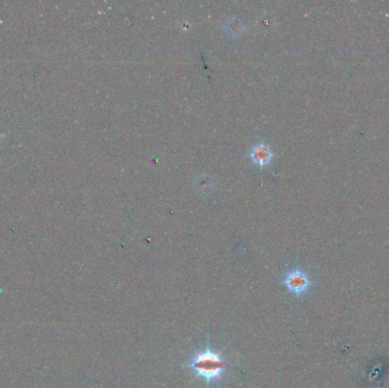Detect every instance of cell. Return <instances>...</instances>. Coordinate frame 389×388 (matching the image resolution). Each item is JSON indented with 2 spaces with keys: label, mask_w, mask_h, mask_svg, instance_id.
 Segmentation results:
<instances>
[{
  "label": "cell",
  "mask_w": 389,
  "mask_h": 388,
  "mask_svg": "<svg viewBox=\"0 0 389 388\" xmlns=\"http://www.w3.org/2000/svg\"><path fill=\"white\" fill-rule=\"evenodd\" d=\"M195 377L211 387L222 382L231 368V362L224 356L223 352L214 348L211 343L196 350L185 363Z\"/></svg>",
  "instance_id": "obj_1"
},
{
  "label": "cell",
  "mask_w": 389,
  "mask_h": 388,
  "mask_svg": "<svg viewBox=\"0 0 389 388\" xmlns=\"http://www.w3.org/2000/svg\"><path fill=\"white\" fill-rule=\"evenodd\" d=\"M280 283L296 298H300L308 294L314 282L304 269L295 267L282 274Z\"/></svg>",
  "instance_id": "obj_2"
},
{
  "label": "cell",
  "mask_w": 389,
  "mask_h": 388,
  "mask_svg": "<svg viewBox=\"0 0 389 388\" xmlns=\"http://www.w3.org/2000/svg\"><path fill=\"white\" fill-rule=\"evenodd\" d=\"M249 159L256 167L261 169L268 168L274 160V152L269 145L264 142H257L251 147L249 150Z\"/></svg>",
  "instance_id": "obj_3"
}]
</instances>
